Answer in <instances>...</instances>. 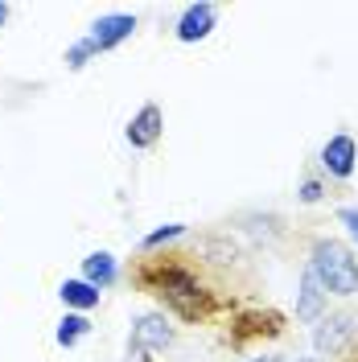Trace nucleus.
<instances>
[{"label": "nucleus", "instance_id": "1", "mask_svg": "<svg viewBox=\"0 0 358 362\" xmlns=\"http://www.w3.org/2000/svg\"><path fill=\"white\" fill-rule=\"evenodd\" d=\"M132 288L157 300L161 313L185 325H223L235 309L255 300V264L231 235L206 230L173 247L140 251L128 264Z\"/></svg>", "mask_w": 358, "mask_h": 362}, {"label": "nucleus", "instance_id": "2", "mask_svg": "<svg viewBox=\"0 0 358 362\" xmlns=\"http://www.w3.org/2000/svg\"><path fill=\"white\" fill-rule=\"evenodd\" d=\"M305 268L317 276V284L330 296H342L350 300L358 296V259L350 243H342L334 235H317L309 239V255H305Z\"/></svg>", "mask_w": 358, "mask_h": 362}, {"label": "nucleus", "instance_id": "3", "mask_svg": "<svg viewBox=\"0 0 358 362\" xmlns=\"http://www.w3.org/2000/svg\"><path fill=\"white\" fill-rule=\"evenodd\" d=\"M223 325H226L223 346H231V350H251V346H260V341L280 338V334L289 329V317L280 313V309H272V305L251 300V305H243V309H235Z\"/></svg>", "mask_w": 358, "mask_h": 362}, {"label": "nucleus", "instance_id": "4", "mask_svg": "<svg viewBox=\"0 0 358 362\" xmlns=\"http://www.w3.org/2000/svg\"><path fill=\"white\" fill-rule=\"evenodd\" d=\"M358 338V317L354 313H325L321 321L313 325V334H309V341H313V354L325 362H334L350 341Z\"/></svg>", "mask_w": 358, "mask_h": 362}, {"label": "nucleus", "instance_id": "5", "mask_svg": "<svg viewBox=\"0 0 358 362\" xmlns=\"http://www.w3.org/2000/svg\"><path fill=\"white\" fill-rule=\"evenodd\" d=\"M178 341V325L173 317L161 313V309H144V313L132 317V329H128V346L144 350V354H161Z\"/></svg>", "mask_w": 358, "mask_h": 362}, {"label": "nucleus", "instance_id": "6", "mask_svg": "<svg viewBox=\"0 0 358 362\" xmlns=\"http://www.w3.org/2000/svg\"><path fill=\"white\" fill-rule=\"evenodd\" d=\"M317 165H321V177L325 181H350L358 169V140L350 132H337L321 144L317 153Z\"/></svg>", "mask_w": 358, "mask_h": 362}, {"label": "nucleus", "instance_id": "7", "mask_svg": "<svg viewBox=\"0 0 358 362\" xmlns=\"http://www.w3.org/2000/svg\"><path fill=\"white\" fill-rule=\"evenodd\" d=\"M161 136H165V112H161V103H144V107L128 119V128H124V140L132 144L136 153L157 148Z\"/></svg>", "mask_w": 358, "mask_h": 362}, {"label": "nucleus", "instance_id": "8", "mask_svg": "<svg viewBox=\"0 0 358 362\" xmlns=\"http://www.w3.org/2000/svg\"><path fill=\"white\" fill-rule=\"evenodd\" d=\"M214 29H219V4H190V8H181L178 25H173V37L181 45H198Z\"/></svg>", "mask_w": 358, "mask_h": 362}, {"label": "nucleus", "instance_id": "9", "mask_svg": "<svg viewBox=\"0 0 358 362\" xmlns=\"http://www.w3.org/2000/svg\"><path fill=\"white\" fill-rule=\"evenodd\" d=\"M132 33H136L132 13H108V17H99V21L91 25L83 37L95 45V54H108V49H115V45H124Z\"/></svg>", "mask_w": 358, "mask_h": 362}, {"label": "nucleus", "instance_id": "10", "mask_svg": "<svg viewBox=\"0 0 358 362\" xmlns=\"http://www.w3.org/2000/svg\"><path fill=\"white\" fill-rule=\"evenodd\" d=\"M325 313H330V293L317 284L313 272L301 268V276H296V321L301 325H317Z\"/></svg>", "mask_w": 358, "mask_h": 362}, {"label": "nucleus", "instance_id": "11", "mask_svg": "<svg viewBox=\"0 0 358 362\" xmlns=\"http://www.w3.org/2000/svg\"><path fill=\"white\" fill-rule=\"evenodd\" d=\"M83 280H87L91 288H99V293H108L120 284V259H115L112 251H91L87 259H83Z\"/></svg>", "mask_w": 358, "mask_h": 362}, {"label": "nucleus", "instance_id": "12", "mask_svg": "<svg viewBox=\"0 0 358 362\" xmlns=\"http://www.w3.org/2000/svg\"><path fill=\"white\" fill-rule=\"evenodd\" d=\"M99 288H91L83 276H74V280H62L58 284V300L67 305V313H91V309H99Z\"/></svg>", "mask_w": 358, "mask_h": 362}, {"label": "nucleus", "instance_id": "13", "mask_svg": "<svg viewBox=\"0 0 358 362\" xmlns=\"http://www.w3.org/2000/svg\"><path fill=\"white\" fill-rule=\"evenodd\" d=\"M91 329H95V325H91L87 313H67L62 321H58V329H54V341H58L62 350H74V346L87 338Z\"/></svg>", "mask_w": 358, "mask_h": 362}, {"label": "nucleus", "instance_id": "14", "mask_svg": "<svg viewBox=\"0 0 358 362\" xmlns=\"http://www.w3.org/2000/svg\"><path fill=\"white\" fill-rule=\"evenodd\" d=\"M190 235V226L185 223H165L157 226V230H149L144 239H140V251H161V247H173V243H181Z\"/></svg>", "mask_w": 358, "mask_h": 362}, {"label": "nucleus", "instance_id": "15", "mask_svg": "<svg viewBox=\"0 0 358 362\" xmlns=\"http://www.w3.org/2000/svg\"><path fill=\"white\" fill-rule=\"evenodd\" d=\"M95 58H99V54H95V45H91L87 37H79L74 45H67V58H62V62H67V70H87Z\"/></svg>", "mask_w": 358, "mask_h": 362}, {"label": "nucleus", "instance_id": "16", "mask_svg": "<svg viewBox=\"0 0 358 362\" xmlns=\"http://www.w3.org/2000/svg\"><path fill=\"white\" fill-rule=\"evenodd\" d=\"M325 189H330V181H325V177H305V181H301V202L317 206L321 198H325Z\"/></svg>", "mask_w": 358, "mask_h": 362}, {"label": "nucleus", "instance_id": "17", "mask_svg": "<svg viewBox=\"0 0 358 362\" xmlns=\"http://www.w3.org/2000/svg\"><path fill=\"white\" fill-rule=\"evenodd\" d=\"M337 223L346 226V235H350V243L358 247V206H342V210H337Z\"/></svg>", "mask_w": 358, "mask_h": 362}, {"label": "nucleus", "instance_id": "18", "mask_svg": "<svg viewBox=\"0 0 358 362\" xmlns=\"http://www.w3.org/2000/svg\"><path fill=\"white\" fill-rule=\"evenodd\" d=\"M120 362H157V358H153V354H144V350H136V346H128V354H124Z\"/></svg>", "mask_w": 358, "mask_h": 362}, {"label": "nucleus", "instance_id": "19", "mask_svg": "<svg viewBox=\"0 0 358 362\" xmlns=\"http://www.w3.org/2000/svg\"><path fill=\"white\" fill-rule=\"evenodd\" d=\"M334 362H358V338L350 341V346H346V350H342V354H337Z\"/></svg>", "mask_w": 358, "mask_h": 362}, {"label": "nucleus", "instance_id": "20", "mask_svg": "<svg viewBox=\"0 0 358 362\" xmlns=\"http://www.w3.org/2000/svg\"><path fill=\"white\" fill-rule=\"evenodd\" d=\"M8 13H13V8H8V4H4V0H0V29H4V25H8Z\"/></svg>", "mask_w": 358, "mask_h": 362}, {"label": "nucleus", "instance_id": "21", "mask_svg": "<svg viewBox=\"0 0 358 362\" xmlns=\"http://www.w3.org/2000/svg\"><path fill=\"white\" fill-rule=\"evenodd\" d=\"M247 362H284L280 354H260V358H247Z\"/></svg>", "mask_w": 358, "mask_h": 362}, {"label": "nucleus", "instance_id": "22", "mask_svg": "<svg viewBox=\"0 0 358 362\" xmlns=\"http://www.w3.org/2000/svg\"><path fill=\"white\" fill-rule=\"evenodd\" d=\"M296 362H325V358H317V354H305V358H296Z\"/></svg>", "mask_w": 358, "mask_h": 362}]
</instances>
